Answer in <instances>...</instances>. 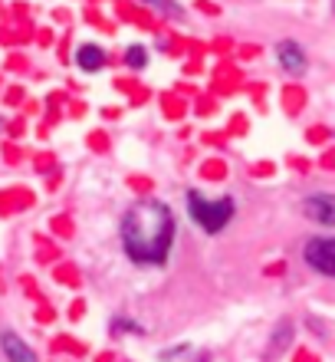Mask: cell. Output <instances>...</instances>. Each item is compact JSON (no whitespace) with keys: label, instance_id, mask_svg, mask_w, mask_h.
<instances>
[{"label":"cell","instance_id":"cell-3","mask_svg":"<svg viewBox=\"0 0 335 362\" xmlns=\"http://www.w3.org/2000/svg\"><path fill=\"white\" fill-rule=\"evenodd\" d=\"M306 264L326 276H335V238H312L306 244Z\"/></svg>","mask_w":335,"mask_h":362},{"label":"cell","instance_id":"cell-10","mask_svg":"<svg viewBox=\"0 0 335 362\" xmlns=\"http://www.w3.org/2000/svg\"><path fill=\"white\" fill-rule=\"evenodd\" d=\"M112 333H115V336H125V333H142V326L132 323V320H122V316H115V320H112Z\"/></svg>","mask_w":335,"mask_h":362},{"label":"cell","instance_id":"cell-2","mask_svg":"<svg viewBox=\"0 0 335 362\" xmlns=\"http://www.w3.org/2000/svg\"><path fill=\"white\" fill-rule=\"evenodd\" d=\"M188 211L191 218L201 224L207 234H217V230L227 228V221L233 218V198H204L197 191L188 194Z\"/></svg>","mask_w":335,"mask_h":362},{"label":"cell","instance_id":"cell-1","mask_svg":"<svg viewBox=\"0 0 335 362\" xmlns=\"http://www.w3.org/2000/svg\"><path fill=\"white\" fill-rule=\"evenodd\" d=\"M174 244V214L164 201H135L122 218V247L135 264H162Z\"/></svg>","mask_w":335,"mask_h":362},{"label":"cell","instance_id":"cell-8","mask_svg":"<svg viewBox=\"0 0 335 362\" xmlns=\"http://www.w3.org/2000/svg\"><path fill=\"white\" fill-rule=\"evenodd\" d=\"M142 4H148V7H154V10H162L164 17H171V20H181L184 17V7L178 4V0H142Z\"/></svg>","mask_w":335,"mask_h":362},{"label":"cell","instance_id":"cell-11","mask_svg":"<svg viewBox=\"0 0 335 362\" xmlns=\"http://www.w3.org/2000/svg\"><path fill=\"white\" fill-rule=\"evenodd\" d=\"M0 129H4V119H0Z\"/></svg>","mask_w":335,"mask_h":362},{"label":"cell","instance_id":"cell-6","mask_svg":"<svg viewBox=\"0 0 335 362\" xmlns=\"http://www.w3.org/2000/svg\"><path fill=\"white\" fill-rule=\"evenodd\" d=\"M0 349H4V356H7L10 362H37V353H33L17 333H10V329L0 333Z\"/></svg>","mask_w":335,"mask_h":362},{"label":"cell","instance_id":"cell-12","mask_svg":"<svg viewBox=\"0 0 335 362\" xmlns=\"http://www.w3.org/2000/svg\"><path fill=\"white\" fill-rule=\"evenodd\" d=\"M332 10H335V0H332Z\"/></svg>","mask_w":335,"mask_h":362},{"label":"cell","instance_id":"cell-7","mask_svg":"<svg viewBox=\"0 0 335 362\" xmlns=\"http://www.w3.org/2000/svg\"><path fill=\"white\" fill-rule=\"evenodd\" d=\"M76 63L86 73H96V69H102V63H106V53L96 47V43H86V47L76 49Z\"/></svg>","mask_w":335,"mask_h":362},{"label":"cell","instance_id":"cell-9","mask_svg":"<svg viewBox=\"0 0 335 362\" xmlns=\"http://www.w3.org/2000/svg\"><path fill=\"white\" fill-rule=\"evenodd\" d=\"M125 63L132 69H145V63H148V53H145L142 47H128L125 49Z\"/></svg>","mask_w":335,"mask_h":362},{"label":"cell","instance_id":"cell-4","mask_svg":"<svg viewBox=\"0 0 335 362\" xmlns=\"http://www.w3.org/2000/svg\"><path fill=\"white\" fill-rule=\"evenodd\" d=\"M276 59H279V66L286 69L289 76H303L306 73V53H303V47H299L296 40H283L276 47Z\"/></svg>","mask_w":335,"mask_h":362},{"label":"cell","instance_id":"cell-5","mask_svg":"<svg viewBox=\"0 0 335 362\" xmlns=\"http://www.w3.org/2000/svg\"><path fill=\"white\" fill-rule=\"evenodd\" d=\"M306 214L322 228H335V194H312L306 198Z\"/></svg>","mask_w":335,"mask_h":362}]
</instances>
